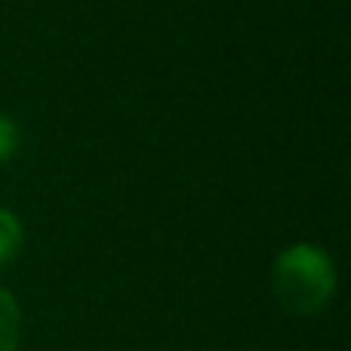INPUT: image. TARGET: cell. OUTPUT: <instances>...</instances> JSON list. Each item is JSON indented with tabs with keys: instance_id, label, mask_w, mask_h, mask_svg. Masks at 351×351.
I'll return each mask as SVG.
<instances>
[{
	"instance_id": "obj_3",
	"label": "cell",
	"mask_w": 351,
	"mask_h": 351,
	"mask_svg": "<svg viewBox=\"0 0 351 351\" xmlns=\"http://www.w3.org/2000/svg\"><path fill=\"white\" fill-rule=\"evenodd\" d=\"M22 336V311L10 290L0 287V351H16Z\"/></svg>"
},
{
	"instance_id": "obj_2",
	"label": "cell",
	"mask_w": 351,
	"mask_h": 351,
	"mask_svg": "<svg viewBox=\"0 0 351 351\" xmlns=\"http://www.w3.org/2000/svg\"><path fill=\"white\" fill-rule=\"evenodd\" d=\"M25 243V228L19 222V216L6 206H0V274L19 259Z\"/></svg>"
},
{
	"instance_id": "obj_1",
	"label": "cell",
	"mask_w": 351,
	"mask_h": 351,
	"mask_svg": "<svg viewBox=\"0 0 351 351\" xmlns=\"http://www.w3.org/2000/svg\"><path fill=\"white\" fill-rule=\"evenodd\" d=\"M271 287L293 315H321L336 296V265L317 243H293L274 259Z\"/></svg>"
},
{
	"instance_id": "obj_4",
	"label": "cell",
	"mask_w": 351,
	"mask_h": 351,
	"mask_svg": "<svg viewBox=\"0 0 351 351\" xmlns=\"http://www.w3.org/2000/svg\"><path fill=\"white\" fill-rule=\"evenodd\" d=\"M19 152V130L6 114H0V164Z\"/></svg>"
}]
</instances>
